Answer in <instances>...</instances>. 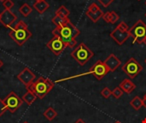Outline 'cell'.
<instances>
[{"instance_id": "44dd1931", "label": "cell", "mask_w": 146, "mask_h": 123, "mask_svg": "<svg viewBox=\"0 0 146 123\" xmlns=\"http://www.w3.org/2000/svg\"><path fill=\"white\" fill-rule=\"evenodd\" d=\"M130 105L135 110H139L142 107H143V103H142V98H140L139 97H135L133 98V100H131L130 102Z\"/></svg>"}, {"instance_id": "d590c367", "label": "cell", "mask_w": 146, "mask_h": 123, "mask_svg": "<svg viewBox=\"0 0 146 123\" xmlns=\"http://www.w3.org/2000/svg\"><path fill=\"white\" fill-rule=\"evenodd\" d=\"M0 1H1V2H4L5 0H0Z\"/></svg>"}, {"instance_id": "d6a6232c", "label": "cell", "mask_w": 146, "mask_h": 123, "mask_svg": "<svg viewBox=\"0 0 146 123\" xmlns=\"http://www.w3.org/2000/svg\"><path fill=\"white\" fill-rule=\"evenodd\" d=\"M3 61H2V60L0 59V68H1L2 67H3Z\"/></svg>"}, {"instance_id": "4dcf8cb0", "label": "cell", "mask_w": 146, "mask_h": 123, "mask_svg": "<svg viewBox=\"0 0 146 123\" xmlns=\"http://www.w3.org/2000/svg\"><path fill=\"white\" fill-rule=\"evenodd\" d=\"M142 103H143V107H145L146 109V98H142Z\"/></svg>"}, {"instance_id": "7402d4cb", "label": "cell", "mask_w": 146, "mask_h": 123, "mask_svg": "<svg viewBox=\"0 0 146 123\" xmlns=\"http://www.w3.org/2000/svg\"><path fill=\"white\" fill-rule=\"evenodd\" d=\"M19 12H20L24 17H27V16L32 13V8H31L27 3H24V4H22V5L19 8Z\"/></svg>"}, {"instance_id": "836d02e7", "label": "cell", "mask_w": 146, "mask_h": 123, "mask_svg": "<svg viewBox=\"0 0 146 123\" xmlns=\"http://www.w3.org/2000/svg\"><path fill=\"white\" fill-rule=\"evenodd\" d=\"M114 123H121V122H115Z\"/></svg>"}, {"instance_id": "484cf974", "label": "cell", "mask_w": 146, "mask_h": 123, "mask_svg": "<svg viewBox=\"0 0 146 123\" xmlns=\"http://www.w3.org/2000/svg\"><path fill=\"white\" fill-rule=\"evenodd\" d=\"M3 6L4 9L10 10L14 7V3L12 2V0H5L4 2H3Z\"/></svg>"}, {"instance_id": "7c38bea8", "label": "cell", "mask_w": 146, "mask_h": 123, "mask_svg": "<svg viewBox=\"0 0 146 123\" xmlns=\"http://www.w3.org/2000/svg\"><path fill=\"white\" fill-rule=\"evenodd\" d=\"M16 19V15L11 10L4 9L2 13H0V22L6 27H11Z\"/></svg>"}, {"instance_id": "6da1fadb", "label": "cell", "mask_w": 146, "mask_h": 123, "mask_svg": "<svg viewBox=\"0 0 146 123\" xmlns=\"http://www.w3.org/2000/svg\"><path fill=\"white\" fill-rule=\"evenodd\" d=\"M52 34L53 36L59 37L64 43L65 46L68 47V44L80 34V31L71 21H69L62 27H56L52 31Z\"/></svg>"}, {"instance_id": "ffe728a7", "label": "cell", "mask_w": 146, "mask_h": 123, "mask_svg": "<svg viewBox=\"0 0 146 123\" xmlns=\"http://www.w3.org/2000/svg\"><path fill=\"white\" fill-rule=\"evenodd\" d=\"M44 116L48 120V121H53L56 116H57V112L54 110L52 107H49L45 110L44 112Z\"/></svg>"}, {"instance_id": "ac0fdd59", "label": "cell", "mask_w": 146, "mask_h": 123, "mask_svg": "<svg viewBox=\"0 0 146 123\" xmlns=\"http://www.w3.org/2000/svg\"><path fill=\"white\" fill-rule=\"evenodd\" d=\"M70 21L68 17H62L59 15H55L52 19V23L56 25V27H62Z\"/></svg>"}, {"instance_id": "ba28073f", "label": "cell", "mask_w": 146, "mask_h": 123, "mask_svg": "<svg viewBox=\"0 0 146 123\" xmlns=\"http://www.w3.org/2000/svg\"><path fill=\"white\" fill-rule=\"evenodd\" d=\"M89 74H92L95 76V78L98 80H101L105 75L108 74V73H110L109 68H107V66L105 65V63L101 61L98 60L89 70Z\"/></svg>"}, {"instance_id": "cb8c5ba5", "label": "cell", "mask_w": 146, "mask_h": 123, "mask_svg": "<svg viewBox=\"0 0 146 123\" xmlns=\"http://www.w3.org/2000/svg\"><path fill=\"white\" fill-rule=\"evenodd\" d=\"M123 92H124L121 89V87H120V86H117V87H115V88L112 91V95H113L114 98H115L116 99H119V98H121L122 97Z\"/></svg>"}, {"instance_id": "2e32d148", "label": "cell", "mask_w": 146, "mask_h": 123, "mask_svg": "<svg viewBox=\"0 0 146 123\" xmlns=\"http://www.w3.org/2000/svg\"><path fill=\"white\" fill-rule=\"evenodd\" d=\"M50 7V4L45 0H39L36 1V3L33 4V8L39 13L43 14L44 11H46Z\"/></svg>"}, {"instance_id": "4fadbf2b", "label": "cell", "mask_w": 146, "mask_h": 123, "mask_svg": "<svg viewBox=\"0 0 146 123\" xmlns=\"http://www.w3.org/2000/svg\"><path fill=\"white\" fill-rule=\"evenodd\" d=\"M104 62L109 68L110 72H115L121 65V60L115 54H110Z\"/></svg>"}, {"instance_id": "ab89813d", "label": "cell", "mask_w": 146, "mask_h": 123, "mask_svg": "<svg viewBox=\"0 0 146 123\" xmlns=\"http://www.w3.org/2000/svg\"><path fill=\"white\" fill-rule=\"evenodd\" d=\"M36 1H39V0H36Z\"/></svg>"}, {"instance_id": "7a4b0ae2", "label": "cell", "mask_w": 146, "mask_h": 123, "mask_svg": "<svg viewBox=\"0 0 146 123\" xmlns=\"http://www.w3.org/2000/svg\"><path fill=\"white\" fill-rule=\"evenodd\" d=\"M54 88V82L50 79L39 77L33 81L27 89L33 92L37 98L43 99Z\"/></svg>"}, {"instance_id": "e575fe53", "label": "cell", "mask_w": 146, "mask_h": 123, "mask_svg": "<svg viewBox=\"0 0 146 123\" xmlns=\"http://www.w3.org/2000/svg\"><path fill=\"white\" fill-rule=\"evenodd\" d=\"M144 44H145V45H146V39H145V40L144 41Z\"/></svg>"}, {"instance_id": "9a60e30c", "label": "cell", "mask_w": 146, "mask_h": 123, "mask_svg": "<svg viewBox=\"0 0 146 123\" xmlns=\"http://www.w3.org/2000/svg\"><path fill=\"white\" fill-rule=\"evenodd\" d=\"M103 19H104L106 22H108V23L115 24V23H116V22L119 21L120 16H119V15H118L116 12H115V11H108V12H106V13L104 14Z\"/></svg>"}, {"instance_id": "277c9868", "label": "cell", "mask_w": 146, "mask_h": 123, "mask_svg": "<svg viewBox=\"0 0 146 123\" xmlns=\"http://www.w3.org/2000/svg\"><path fill=\"white\" fill-rule=\"evenodd\" d=\"M94 56V53L84 44L80 43L72 52L71 57L80 65L84 66Z\"/></svg>"}, {"instance_id": "60d3db41", "label": "cell", "mask_w": 146, "mask_h": 123, "mask_svg": "<svg viewBox=\"0 0 146 123\" xmlns=\"http://www.w3.org/2000/svg\"><path fill=\"white\" fill-rule=\"evenodd\" d=\"M138 1H140V0H138Z\"/></svg>"}, {"instance_id": "52a82bcc", "label": "cell", "mask_w": 146, "mask_h": 123, "mask_svg": "<svg viewBox=\"0 0 146 123\" xmlns=\"http://www.w3.org/2000/svg\"><path fill=\"white\" fill-rule=\"evenodd\" d=\"M3 101L7 110H9L10 113H15L24 103L23 100L20 98V97L15 92H10Z\"/></svg>"}, {"instance_id": "f35d334b", "label": "cell", "mask_w": 146, "mask_h": 123, "mask_svg": "<svg viewBox=\"0 0 146 123\" xmlns=\"http://www.w3.org/2000/svg\"><path fill=\"white\" fill-rule=\"evenodd\" d=\"M145 63H146V59H145Z\"/></svg>"}, {"instance_id": "d4e9b609", "label": "cell", "mask_w": 146, "mask_h": 123, "mask_svg": "<svg viewBox=\"0 0 146 123\" xmlns=\"http://www.w3.org/2000/svg\"><path fill=\"white\" fill-rule=\"evenodd\" d=\"M101 95H102L104 98L108 99V98L112 95V92L110 91V89L109 87H104V88L101 91Z\"/></svg>"}, {"instance_id": "603a6c76", "label": "cell", "mask_w": 146, "mask_h": 123, "mask_svg": "<svg viewBox=\"0 0 146 123\" xmlns=\"http://www.w3.org/2000/svg\"><path fill=\"white\" fill-rule=\"evenodd\" d=\"M69 14H70L69 10L64 5H61L58 8V9L56 11V15H59L62 17H68Z\"/></svg>"}, {"instance_id": "8fae6325", "label": "cell", "mask_w": 146, "mask_h": 123, "mask_svg": "<svg viewBox=\"0 0 146 123\" xmlns=\"http://www.w3.org/2000/svg\"><path fill=\"white\" fill-rule=\"evenodd\" d=\"M110 36L115 41V43L119 45H122L129 38H130V33L129 31L127 32H123L115 27L110 34Z\"/></svg>"}, {"instance_id": "8992f818", "label": "cell", "mask_w": 146, "mask_h": 123, "mask_svg": "<svg viewBox=\"0 0 146 123\" xmlns=\"http://www.w3.org/2000/svg\"><path fill=\"white\" fill-rule=\"evenodd\" d=\"M121 69L127 75H128L130 79H134L139 74V73H141L143 70V66L134 57H131L124 63Z\"/></svg>"}, {"instance_id": "30bf717a", "label": "cell", "mask_w": 146, "mask_h": 123, "mask_svg": "<svg viewBox=\"0 0 146 123\" xmlns=\"http://www.w3.org/2000/svg\"><path fill=\"white\" fill-rule=\"evenodd\" d=\"M36 75L27 68H25L17 75V79L27 88L35 80Z\"/></svg>"}, {"instance_id": "74e56055", "label": "cell", "mask_w": 146, "mask_h": 123, "mask_svg": "<svg viewBox=\"0 0 146 123\" xmlns=\"http://www.w3.org/2000/svg\"><path fill=\"white\" fill-rule=\"evenodd\" d=\"M23 123H28L27 122H23Z\"/></svg>"}, {"instance_id": "5b68a950", "label": "cell", "mask_w": 146, "mask_h": 123, "mask_svg": "<svg viewBox=\"0 0 146 123\" xmlns=\"http://www.w3.org/2000/svg\"><path fill=\"white\" fill-rule=\"evenodd\" d=\"M130 37L133 38V43L143 44L146 39V24L141 20H139L129 29Z\"/></svg>"}, {"instance_id": "f1b7e54d", "label": "cell", "mask_w": 146, "mask_h": 123, "mask_svg": "<svg viewBox=\"0 0 146 123\" xmlns=\"http://www.w3.org/2000/svg\"><path fill=\"white\" fill-rule=\"evenodd\" d=\"M6 110H7V109H6L4 104H3V101L0 98V117L5 113Z\"/></svg>"}, {"instance_id": "5bb4252c", "label": "cell", "mask_w": 146, "mask_h": 123, "mask_svg": "<svg viewBox=\"0 0 146 123\" xmlns=\"http://www.w3.org/2000/svg\"><path fill=\"white\" fill-rule=\"evenodd\" d=\"M119 86L121 87V89L124 92H126L127 94L132 93L136 89V85L131 80V79H125V80H123L122 82H121Z\"/></svg>"}, {"instance_id": "d6986e66", "label": "cell", "mask_w": 146, "mask_h": 123, "mask_svg": "<svg viewBox=\"0 0 146 123\" xmlns=\"http://www.w3.org/2000/svg\"><path fill=\"white\" fill-rule=\"evenodd\" d=\"M104 12H103V10H100V11H97V12H92V11H89V10H87L86 11V15L93 21V22H97L100 18H102L103 17V15H104Z\"/></svg>"}, {"instance_id": "f546056e", "label": "cell", "mask_w": 146, "mask_h": 123, "mask_svg": "<svg viewBox=\"0 0 146 123\" xmlns=\"http://www.w3.org/2000/svg\"><path fill=\"white\" fill-rule=\"evenodd\" d=\"M115 0H98V2L105 8H107L108 6H110Z\"/></svg>"}, {"instance_id": "8d00e7d4", "label": "cell", "mask_w": 146, "mask_h": 123, "mask_svg": "<svg viewBox=\"0 0 146 123\" xmlns=\"http://www.w3.org/2000/svg\"><path fill=\"white\" fill-rule=\"evenodd\" d=\"M144 98H146V94H145V96H144Z\"/></svg>"}, {"instance_id": "7bdbcfd3", "label": "cell", "mask_w": 146, "mask_h": 123, "mask_svg": "<svg viewBox=\"0 0 146 123\" xmlns=\"http://www.w3.org/2000/svg\"><path fill=\"white\" fill-rule=\"evenodd\" d=\"M145 17H146V14H145Z\"/></svg>"}, {"instance_id": "b9f144b4", "label": "cell", "mask_w": 146, "mask_h": 123, "mask_svg": "<svg viewBox=\"0 0 146 123\" xmlns=\"http://www.w3.org/2000/svg\"><path fill=\"white\" fill-rule=\"evenodd\" d=\"M145 5H146V2H145Z\"/></svg>"}, {"instance_id": "1f68e13d", "label": "cell", "mask_w": 146, "mask_h": 123, "mask_svg": "<svg viewBox=\"0 0 146 123\" xmlns=\"http://www.w3.org/2000/svg\"><path fill=\"white\" fill-rule=\"evenodd\" d=\"M74 123H86V122H85L82 119H79V120H77V121H76Z\"/></svg>"}, {"instance_id": "83f0119b", "label": "cell", "mask_w": 146, "mask_h": 123, "mask_svg": "<svg viewBox=\"0 0 146 123\" xmlns=\"http://www.w3.org/2000/svg\"><path fill=\"white\" fill-rule=\"evenodd\" d=\"M87 10L92 11V12H97V11H100V10H102V9H100V7H99L96 3H92L88 7Z\"/></svg>"}, {"instance_id": "3957f363", "label": "cell", "mask_w": 146, "mask_h": 123, "mask_svg": "<svg viewBox=\"0 0 146 123\" xmlns=\"http://www.w3.org/2000/svg\"><path fill=\"white\" fill-rule=\"evenodd\" d=\"M9 35L18 45L21 46L31 38L32 33L28 30L27 25L23 21H19L14 27H11Z\"/></svg>"}, {"instance_id": "4316f807", "label": "cell", "mask_w": 146, "mask_h": 123, "mask_svg": "<svg viewBox=\"0 0 146 123\" xmlns=\"http://www.w3.org/2000/svg\"><path fill=\"white\" fill-rule=\"evenodd\" d=\"M116 27H117L118 29H120L121 31H123V32H127V31H129V29H130V27H128V25H127L126 22H124V21H121Z\"/></svg>"}, {"instance_id": "9c48e42d", "label": "cell", "mask_w": 146, "mask_h": 123, "mask_svg": "<svg viewBox=\"0 0 146 123\" xmlns=\"http://www.w3.org/2000/svg\"><path fill=\"white\" fill-rule=\"evenodd\" d=\"M46 46L56 55V56H59L62 54V52L64 51V49L66 48L64 43L62 42V40L57 37V36H54L47 44Z\"/></svg>"}, {"instance_id": "e0dca14e", "label": "cell", "mask_w": 146, "mask_h": 123, "mask_svg": "<svg viewBox=\"0 0 146 123\" xmlns=\"http://www.w3.org/2000/svg\"><path fill=\"white\" fill-rule=\"evenodd\" d=\"M24 103H26L27 105H31L33 102H35V100L37 99V96L33 92H31L30 90H27V92L22 96V98Z\"/></svg>"}]
</instances>
